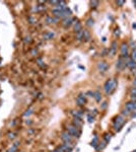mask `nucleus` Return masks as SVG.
<instances>
[{
  "label": "nucleus",
  "mask_w": 136,
  "mask_h": 152,
  "mask_svg": "<svg viewBox=\"0 0 136 152\" xmlns=\"http://www.w3.org/2000/svg\"><path fill=\"white\" fill-rule=\"evenodd\" d=\"M73 21H74V19H72L71 17H67V18H64L62 24L64 28H69V26L73 24Z\"/></svg>",
  "instance_id": "obj_12"
},
{
  "label": "nucleus",
  "mask_w": 136,
  "mask_h": 152,
  "mask_svg": "<svg viewBox=\"0 0 136 152\" xmlns=\"http://www.w3.org/2000/svg\"><path fill=\"white\" fill-rule=\"evenodd\" d=\"M132 59L136 60V51H134L133 53H132Z\"/></svg>",
  "instance_id": "obj_36"
},
{
  "label": "nucleus",
  "mask_w": 136,
  "mask_h": 152,
  "mask_svg": "<svg viewBox=\"0 0 136 152\" xmlns=\"http://www.w3.org/2000/svg\"><path fill=\"white\" fill-rule=\"evenodd\" d=\"M29 24H34L35 22H37L36 18H34V17H32V16H29Z\"/></svg>",
  "instance_id": "obj_31"
},
{
  "label": "nucleus",
  "mask_w": 136,
  "mask_h": 152,
  "mask_svg": "<svg viewBox=\"0 0 136 152\" xmlns=\"http://www.w3.org/2000/svg\"><path fill=\"white\" fill-rule=\"evenodd\" d=\"M53 152H57V151H56V150H55V151H53Z\"/></svg>",
  "instance_id": "obj_42"
},
{
  "label": "nucleus",
  "mask_w": 136,
  "mask_h": 152,
  "mask_svg": "<svg viewBox=\"0 0 136 152\" xmlns=\"http://www.w3.org/2000/svg\"><path fill=\"white\" fill-rule=\"evenodd\" d=\"M125 109H127V111H129L130 113L135 112L136 111V101H129V102H127L126 105H125Z\"/></svg>",
  "instance_id": "obj_8"
},
{
  "label": "nucleus",
  "mask_w": 136,
  "mask_h": 152,
  "mask_svg": "<svg viewBox=\"0 0 136 152\" xmlns=\"http://www.w3.org/2000/svg\"><path fill=\"white\" fill-rule=\"evenodd\" d=\"M126 62H127V61H125V58L121 56L120 58L118 59V61H117V64H116L117 69H118V70H122L124 67H126V64H125Z\"/></svg>",
  "instance_id": "obj_5"
},
{
  "label": "nucleus",
  "mask_w": 136,
  "mask_h": 152,
  "mask_svg": "<svg viewBox=\"0 0 136 152\" xmlns=\"http://www.w3.org/2000/svg\"><path fill=\"white\" fill-rule=\"evenodd\" d=\"M87 120L89 123H92V122L94 121V116H92V114H88L87 115Z\"/></svg>",
  "instance_id": "obj_25"
},
{
  "label": "nucleus",
  "mask_w": 136,
  "mask_h": 152,
  "mask_svg": "<svg viewBox=\"0 0 136 152\" xmlns=\"http://www.w3.org/2000/svg\"><path fill=\"white\" fill-rule=\"evenodd\" d=\"M76 38H77L78 41L83 40V29L80 30V32H78V33H76Z\"/></svg>",
  "instance_id": "obj_23"
},
{
  "label": "nucleus",
  "mask_w": 136,
  "mask_h": 152,
  "mask_svg": "<svg viewBox=\"0 0 136 152\" xmlns=\"http://www.w3.org/2000/svg\"><path fill=\"white\" fill-rule=\"evenodd\" d=\"M76 104L79 105V106H82L86 104V97L84 94H79L76 98Z\"/></svg>",
  "instance_id": "obj_7"
},
{
  "label": "nucleus",
  "mask_w": 136,
  "mask_h": 152,
  "mask_svg": "<svg viewBox=\"0 0 136 152\" xmlns=\"http://www.w3.org/2000/svg\"><path fill=\"white\" fill-rule=\"evenodd\" d=\"M74 118H78V119H81L82 118V112L81 111H76V112H72Z\"/></svg>",
  "instance_id": "obj_22"
},
{
  "label": "nucleus",
  "mask_w": 136,
  "mask_h": 152,
  "mask_svg": "<svg viewBox=\"0 0 136 152\" xmlns=\"http://www.w3.org/2000/svg\"><path fill=\"white\" fill-rule=\"evenodd\" d=\"M106 106H107V102H104V104L102 105V109H106Z\"/></svg>",
  "instance_id": "obj_39"
},
{
  "label": "nucleus",
  "mask_w": 136,
  "mask_h": 152,
  "mask_svg": "<svg viewBox=\"0 0 136 152\" xmlns=\"http://www.w3.org/2000/svg\"><path fill=\"white\" fill-rule=\"evenodd\" d=\"M133 4L135 5V7H136V1H133Z\"/></svg>",
  "instance_id": "obj_41"
},
{
  "label": "nucleus",
  "mask_w": 136,
  "mask_h": 152,
  "mask_svg": "<svg viewBox=\"0 0 136 152\" xmlns=\"http://www.w3.org/2000/svg\"><path fill=\"white\" fill-rule=\"evenodd\" d=\"M37 54H38V51L36 50V49H34V50L32 51V55L33 56H37Z\"/></svg>",
  "instance_id": "obj_35"
},
{
  "label": "nucleus",
  "mask_w": 136,
  "mask_h": 152,
  "mask_svg": "<svg viewBox=\"0 0 136 152\" xmlns=\"http://www.w3.org/2000/svg\"><path fill=\"white\" fill-rule=\"evenodd\" d=\"M37 62H38V65H39L40 67H42V68H44V64H43V61H42V59H38V61H37Z\"/></svg>",
  "instance_id": "obj_32"
},
{
  "label": "nucleus",
  "mask_w": 136,
  "mask_h": 152,
  "mask_svg": "<svg viewBox=\"0 0 136 152\" xmlns=\"http://www.w3.org/2000/svg\"><path fill=\"white\" fill-rule=\"evenodd\" d=\"M74 24V29H75V32L78 33V32H80V30H82V26H81V24L80 22H73Z\"/></svg>",
  "instance_id": "obj_17"
},
{
  "label": "nucleus",
  "mask_w": 136,
  "mask_h": 152,
  "mask_svg": "<svg viewBox=\"0 0 136 152\" xmlns=\"http://www.w3.org/2000/svg\"><path fill=\"white\" fill-rule=\"evenodd\" d=\"M19 145H20V143L18 142V141H17V142H15L12 146H11V148H10V149H9L8 151H7V152H16V151H17V149H18V147H19Z\"/></svg>",
  "instance_id": "obj_15"
},
{
  "label": "nucleus",
  "mask_w": 136,
  "mask_h": 152,
  "mask_svg": "<svg viewBox=\"0 0 136 152\" xmlns=\"http://www.w3.org/2000/svg\"><path fill=\"white\" fill-rule=\"evenodd\" d=\"M117 4H118L119 6H122L125 4V1H117Z\"/></svg>",
  "instance_id": "obj_34"
},
{
  "label": "nucleus",
  "mask_w": 136,
  "mask_h": 152,
  "mask_svg": "<svg viewBox=\"0 0 136 152\" xmlns=\"http://www.w3.org/2000/svg\"><path fill=\"white\" fill-rule=\"evenodd\" d=\"M100 4V2L99 1H92V2H90V5H92V7H97V5Z\"/></svg>",
  "instance_id": "obj_30"
},
{
  "label": "nucleus",
  "mask_w": 136,
  "mask_h": 152,
  "mask_svg": "<svg viewBox=\"0 0 136 152\" xmlns=\"http://www.w3.org/2000/svg\"><path fill=\"white\" fill-rule=\"evenodd\" d=\"M24 41V43H25V44H31V43H32V39H31V37H25Z\"/></svg>",
  "instance_id": "obj_28"
},
{
  "label": "nucleus",
  "mask_w": 136,
  "mask_h": 152,
  "mask_svg": "<svg viewBox=\"0 0 136 152\" xmlns=\"http://www.w3.org/2000/svg\"><path fill=\"white\" fill-rule=\"evenodd\" d=\"M115 35H117V36H119V35H120V32H119V29H116V32H115Z\"/></svg>",
  "instance_id": "obj_38"
},
{
  "label": "nucleus",
  "mask_w": 136,
  "mask_h": 152,
  "mask_svg": "<svg viewBox=\"0 0 136 152\" xmlns=\"http://www.w3.org/2000/svg\"><path fill=\"white\" fill-rule=\"evenodd\" d=\"M86 94H88V96H92V97H93V94H94V92H92V91H88Z\"/></svg>",
  "instance_id": "obj_37"
},
{
  "label": "nucleus",
  "mask_w": 136,
  "mask_h": 152,
  "mask_svg": "<svg viewBox=\"0 0 136 152\" xmlns=\"http://www.w3.org/2000/svg\"><path fill=\"white\" fill-rule=\"evenodd\" d=\"M97 144H99V138H97V137L96 136V137L93 138V140L92 141V146L94 147V148L97 149Z\"/></svg>",
  "instance_id": "obj_21"
},
{
  "label": "nucleus",
  "mask_w": 136,
  "mask_h": 152,
  "mask_svg": "<svg viewBox=\"0 0 136 152\" xmlns=\"http://www.w3.org/2000/svg\"><path fill=\"white\" fill-rule=\"evenodd\" d=\"M33 114V109H28V111H26L25 113H24V117H29Z\"/></svg>",
  "instance_id": "obj_27"
},
{
  "label": "nucleus",
  "mask_w": 136,
  "mask_h": 152,
  "mask_svg": "<svg viewBox=\"0 0 136 152\" xmlns=\"http://www.w3.org/2000/svg\"><path fill=\"white\" fill-rule=\"evenodd\" d=\"M67 132L69 133L72 137H74V138H79L80 135H81V131L79 130L78 128L73 126V125H70V126L67 127Z\"/></svg>",
  "instance_id": "obj_3"
},
{
  "label": "nucleus",
  "mask_w": 136,
  "mask_h": 152,
  "mask_svg": "<svg viewBox=\"0 0 136 152\" xmlns=\"http://www.w3.org/2000/svg\"><path fill=\"white\" fill-rule=\"evenodd\" d=\"M61 139L64 143H72V136L68 132H63L61 135Z\"/></svg>",
  "instance_id": "obj_6"
},
{
  "label": "nucleus",
  "mask_w": 136,
  "mask_h": 152,
  "mask_svg": "<svg viewBox=\"0 0 136 152\" xmlns=\"http://www.w3.org/2000/svg\"><path fill=\"white\" fill-rule=\"evenodd\" d=\"M73 149L72 143H64L60 147H58L56 151L57 152H71Z\"/></svg>",
  "instance_id": "obj_4"
},
{
  "label": "nucleus",
  "mask_w": 136,
  "mask_h": 152,
  "mask_svg": "<svg viewBox=\"0 0 136 152\" xmlns=\"http://www.w3.org/2000/svg\"><path fill=\"white\" fill-rule=\"evenodd\" d=\"M73 126H75V127L78 128V129H80V127L82 126L81 119H78V118H74V119H73Z\"/></svg>",
  "instance_id": "obj_14"
},
{
  "label": "nucleus",
  "mask_w": 136,
  "mask_h": 152,
  "mask_svg": "<svg viewBox=\"0 0 136 152\" xmlns=\"http://www.w3.org/2000/svg\"><path fill=\"white\" fill-rule=\"evenodd\" d=\"M117 52V42H113L112 45H111V49L110 51H109V53L111 54V56H114L116 54Z\"/></svg>",
  "instance_id": "obj_13"
},
{
  "label": "nucleus",
  "mask_w": 136,
  "mask_h": 152,
  "mask_svg": "<svg viewBox=\"0 0 136 152\" xmlns=\"http://www.w3.org/2000/svg\"><path fill=\"white\" fill-rule=\"evenodd\" d=\"M111 140V134H105V141L106 143L109 142Z\"/></svg>",
  "instance_id": "obj_29"
},
{
  "label": "nucleus",
  "mask_w": 136,
  "mask_h": 152,
  "mask_svg": "<svg viewBox=\"0 0 136 152\" xmlns=\"http://www.w3.org/2000/svg\"><path fill=\"white\" fill-rule=\"evenodd\" d=\"M133 86L136 88V79H134V81H133Z\"/></svg>",
  "instance_id": "obj_40"
},
{
  "label": "nucleus",
  "mask_w": 136,
  "mask_h": 152,
  "mask_svg": "<svg viewBox=\"0 0 136 152\" xmlns=\"http://www.w3.org/2000/svg\"><path fill=\"white\" fill-rule=\"evenodd\" d=\"M121 56L124 57V58H127L128 56V45L123 44L122 47H121Z\"/></svg>",
  "instance_id": "obj_10"
},
{
  "label": "nucleus",
  "mask_w": 136,
  "mask_h": 152,
  "mask_svg": "<svg viewBox=\"0 0 136 152\" xmlns=\"http://www.w3.org/2000/svg\"><path fill=\"white\" fill-rule=\"evenodd\" d=\"M131 115V113L129 112V111H127V109H123V112H122V115H121V116H125V117H127V116H130Z\"/></svg>",
  "instance_id": "obj_26"
},
{
  "label": "nucleus",
  "mask_w": 136,
  "mask_h": 152,
  "mask_svg": "<svg viewBox=\"0 0 136 152\" xmlns=\"http://www.w3.org/2000/svg\"><path fill=\"white\" fill-rule=\"evenodd\" d=\"M54 37H55V33H52V32H49V33H45V35H44L45 40H51Z\"/></svg>",
  "instance_id": "obj_18"
},
{
  "label": "nucleus",
  "mask_w": 136,
  "mask_h": 152,
  "mask_svg": "<svg viewBox=\"0 0 136 152\" xmlns=\"http://www.w3.org/2000/svg\"><path fill=\"white\" fill-rule=\"evenodd\" d=\"M92 24H93V19H92V18H89V19L87 20V25L92 26Z\"/></svg>",
  "instance_id": "obj_33"
},
{
  "label": "nucleus",
  "mask_w": 136,
  "mask_h": 152,
  "mask_svg": "<svg viewBox=\"0 0 136 152\" xmlns=\"http://www.w3.org/2000/svg\"><path fill=\"white\" fill-rule=\"evenodd\" d=\"M93 97H94V100H96L97 102H100L102 100V94L101 92H99V91H96L93 94Z\"/></svg>",
  "instance_id": "obj_20"
},
{
  "label": "nucleus",
  "mask_w": 136,
  "mask_h": 152,
  "mask_svg": "<svg viewBox=\"0 0 136 152\" xmlns=\"http://www.w3.org/2000/svg\"><path fill=\"white\" fill-rule=\"evenodd\" d=\"M97 68L102 71V72H106L108 69H109V65H108V63H106V62H100L99 64H97Z\"/></svg>",
  "instance_id": "obj_9"
},
{
  "label": "nucleus",
  "mask_w": 136,
  "mask_h": 152,
  "mask_svg": "<svg viewBox=\"0 0 136 152\" xmlns=\"http://www.w3.org/2000/svg\"><path fill=\"white\" fill-rule=\"evenodd\" d=\"M58 20H59L58 18H53V17H50V16L46 18V22H47V24H57Z\"/></svg>",
  "instance_id": "obj_16"
},
{
  "label": "nucleus",
  "mask_w": 136,
  "mask_h": 152,
  "mask_svg": "<svg viewBox=\"0 0 136 152\" xmlns=\"http://www.w3.org/2000/svg\"><path fill=\"white\" fill-rule=\"evenodd\" d=\"M83 40L85 42H88L90 40V33H88V30H83Z\"/></svg>",
  "instance_id": "obj_19"
},
{
  "label": "nucleus",
  "mask_w": 136,
  "mask_h": 152,
  "mask_svg": "<svg viewBox=\"0 0 136 152\" xmlns=\"http://www.w3.org/2000/svg\"><path fill=\"white\" fill-rule=\"evenodd\" d=\"M124 124H125V118L123 116H118L114 121V129L117 132H119Z\"/></svg>",
  "instance_id": "obj_2"
},
{
  "label": "nucleus",
  "mask_w": 136,
  "mask_h": 152,
  "mask_svg": "<svg viewBox=\"0 0 136 152\" xmlns=\"http://www.w3.org/2000/svg\"><path fill=\"white\" fill-rule=\"evenodd\" d=\"M116 87H117V81L115 79H109V80L105 83V86H104L105 92L110 95V94H112L115 91Z\"/></svg>",
  "instance_id": "obj_1"
},
{
  "label": "nucleus",
  "mask_w": 136,
  "mask_h": 152,
  "mask_svg": "<svg viewBox=\"0 0 136 152\" xmlns=\"http://www.w3.org/2000/svg\"><path fill=\"white\" fill-rule=\"evenodd\" d=\"M7 135H8V139H10V140L15 139V137H16V134H15V133H13V132H10Z\"/></svg>",
  "instance_id": "obj_24"
},
{
  "label": "nucleus",
  "mask_w": 136,
  "mask_h": 152,
  "mask_svg": "<svg viewBox=\"0 0 136 152\" xmlns=\"http://www.w3.org/2000/svg\"><path fill=\"white\" fill-rule=\"evenodd\" d=\"M126 67H129L131 70L136 69V61L133 60V59L127 60V62H126Z\"/></svg>",
  "instance_id": "obj_11"
}]
</instances>
